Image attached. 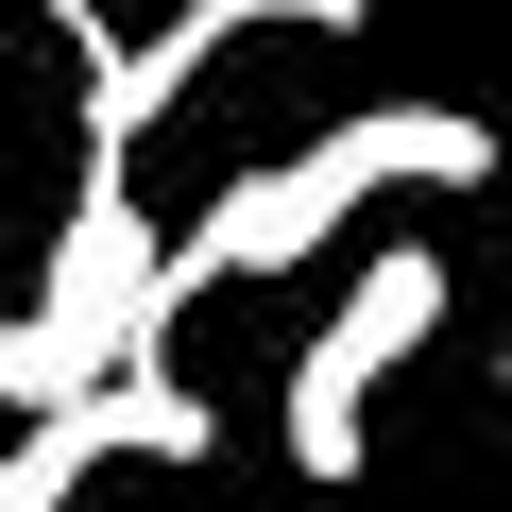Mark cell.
Here are the masks:
<instances>
[{
  "mask_svg": "<svg viewBox=\"0 0 512 512\" xmlns=\"http://www.w3.org/2000/svg\"><path fill=\"white\" fill-rule=\"evenodd\" d=\"M427 325H444V256H427V239L359 256V291H342V308L308 325V359H291V478H325V495L359 478V393H376Z\"/></svg>",
  "mask_w": 512,
  "mask_h": 512,
  "instance_id": "3",
  "label": "cell"
},
{
  "mask_svg": "<svg viewBox=\"0 0 512 512\" xmlns=\"http://www.w3.org/2000/svg\"><path fill=\"white\" fill-rule=\"evenodd\" d=\"M495 376H512V359H495Z\"/></svg>",
  "mask_w": 512,
  "mask_h": 512,
  "instance_id": "7",
  "label": "cell"
},
{
  "mask_svg": "<svg viewBox=\"0 0 512 512\" xmlns=\"http://www.w3.org/2000/svg\"><path fill=\"white\" fill-rule=\"evenodd\" d=\"M342 188H495V120H461V103H359V120H325L308 137Z\"/></svg>",
  "mask_w": 512,
  "mask_h": 512,
  "instance_id": "6",
  "label": "cell"
},
{
  "mask_svg": "<svg viewBox=\"0 0 512 512\" xmlns=\"http://www.w3.org/2000/svg\"><path fill=\"white\" fill-rule=\"evenodd\" d=\"M342 222H359V188H342L325 154H256V171H222V205L171 239V308L222 291V274H308Z\"/></svg>",
  "mask_w": 512,
  "mask_h": 512,
  "instance_id": "5",
  "label": "cell"
},
{
  "mask_svg": "<svg viewBox=\"0 0 512 512\" xmlns=\"http://www.w3.org/2000/svg\"><path fill=\"white\" fill-rule=\"evenodd\" d=\"M154 342H171V239L137 222L120 171H86V205L52 222L35 308L0 325V393H18V427H35V410H86L103 376H154Z\"/></svg>",
  "mask_w": 512,
  "mask_h": 512,
  "instance_id": "1",
  "label": "cell"
},
{
  "mask_svg": "<svg viewBox=\"0 0 512 512\" xmlns=\"http://www.w3.org/2000/svg\"><path fill=\"white\" fill-rule=\"evenodd\" d=\"M103 461H205V393H171V376H103L86 410H35L18 444H0V512H69Z\"/></svg>",
  "mask_w": 512,
  "mask_h": 512,
  "instance_id": "4",
  "label": "cell"
},
{
  "mask_svg": "<svg viewBox=\"0 0 512 512\" xmlns=\"http://www.w3.org/2000/svg\"><path fill=\"white\" fill-rule=\"evenodd\" d=\"M52 35H86V171H137V137H154L239 35H359V0H188V18L137 35V52L86 18V0H52Z\"/></svg>",
  "mask_w": 512,
  "mask_h": 512,
  "instance_id": "2",
  "label": "cell"
}]
</instances>
